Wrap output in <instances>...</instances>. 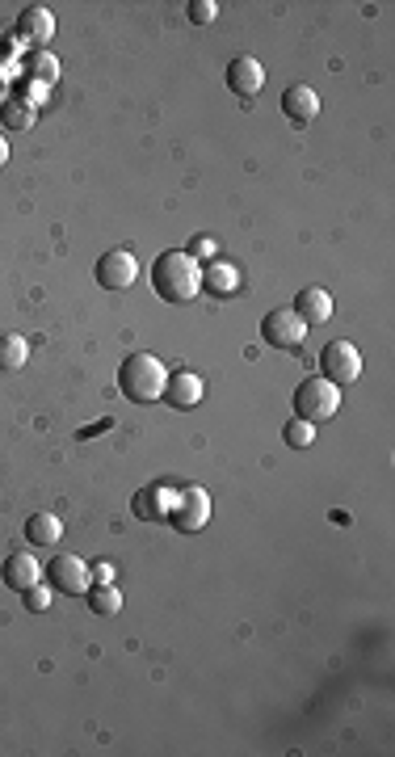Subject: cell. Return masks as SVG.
Here are the masks:
<instances>
[{
  "instance_id": "cell-1",
  "label": "cell",
  "mask_w": 395,
  "mask_h": 757,
  "mask_svg": "<svg viewBox=\"0 0 395 757\" xmlns=\"http://www.w3.org/2000/svg\"><path fill=\"white\" fill-rule=\"evenodd\" d=\"M152 286H156V295L160 299H169V303H190L202 295V265L190 257V253H160L152 261Z\"/></svg>"
},
{
  "instance_id": "cell-2",
  "label": "cell",
  "mask_w": 395,
  "mask_h": 757,
  "mask_svg": "<svg viewBox=\"0 0 395 757\" xmlns=\"http://www.w3.org/2000/svg\"><path fill=\"white\" fill-rule=\"evenodd\" d=\"M164 383H169V366H164L156 354H127L118 366V387L122 396L135 404H156L164 400Z\"/></svg>"
},
{
  "instance_id": "cell-3",
  "label": "cell",
  "mask_w": 395,
  "mask_h": 757,
  "mask_svg": "<svg viewBox=\"0 0 395 757\" xmlns=\"http://www.w3.org/2000/svg\"><path fill=\"white\" fill-rule=\"evenodd\" d=\"M341 413V387L328 383V379H303L295 387V417L320 425V421H332Z\"/></svg>"
},
{
  "instance_id": "cell-4",
  "label": "cell",
  "mask_w": 395,
  "mask_h": 757,
  "mask_svg": "<svg viewBox=\"0 0 395 757\" xmlns=\"http://www.w3.org/2000/svg\"><path fill=\"white\" fill-rule=\"evenodd\" d=\"M169 522L181 530V535H198V530L211 522V493H206V488H198V484L177 488V501H173Z\"/></svg>"
},
{
  "instance_id": "cell-5",
  "label": "cell",
  "mask_w": 395,
  "mask_h": 757,
  "mask_svg": "<svg viewBox=\"0 0 395 757\" xmlns=\"http://www.w3.org/2000/svg\"><path fill=\"white\" fill-rule=\"evenodd\" d=\"M43 577L51 581L55 593H68V598H76V593H89L93 585V568L80 560V556H68V551H59V556L43 568Z\"/></svg>"
},
{
  "instance_id": "cell-6",
  "label": "cell",
  "mask_w": 395,
  "mask_h": 757,
  "mask_svg": "<svg viewBox=\"0 0 395 757\" xmlns=\"http://www.w3.org/2000/svg\"><path fill=\"white\" fill-rule=\"evenodd\" d=\"M320 379H328V383H337V387H345V383H353L362 375V354H358V345L353 341H328L324 350H320Z\"/></svg>"
},
{
  "instance_id": "cell-7",
  "label": "cell",
  "mask_w": 395,
  "mask_h": 757,
  "mask_svg": "<svg viewBox=\"0 0 395 757\" xmlns=\"http://www.w3.org/2000/svg\"><path fill=\"white\" fill-rule=\"evenodd\" d=\"M261 337H265V345H278V350H295L307 337V324L295 308H274L261 320Z\"/></svg>"
},
{
  "instance_id": "cell-8",
  "label": "cell",
  "mask_w": 395,
  "mask_h": 757,
  "mask_svg": "<svg viewBox=\"0 0 395 757\" xmlns=\"http://www.w3.org/2000/svg\"><path fill=\"white\" fill-rule=\"evenodd\" d=\"M139 278V257L131 249H110L97 257V282L106 286V291H127Z\"/></svg>"
},
{
  "instance_id": "cell-9",
  "label": "cell",
  "mask_w": 395,
  "mask_h": 757,
  "mask_svg": "<svg viewBox=\"0 0 395 757\" xmlns=\"http://www.w3.org/2000/svg\"><path fill=\"white\" fill-rule=\"evenodd\" d=\"M173 501H177V488H173L169 480H156V484H148V488H139L135 501H131V509H135L143 522H160V518L173 514Z\"/></svg>"
},
{
  "instance_id": "cell-10",
  "label": "cell",
  "mask_w": 395,
  "mask_h": 757,
  "mask_svg": "<svg viewBox=\"0 0 395 757\" xmlns=\"http://www.w3.org/2000/svg\"><path fill=\"white\" fill-rule=\"evenodd\" d=\"M0 581L17 593H26L43 581V564L34 560V551H13V556H5V564H0Z\"/></svg>"
},
{
  "instance_id": "cell-11",
  "label": "cell",
  "mask_w": 395,
  "mask_h": 757,
  "mask_svg": "<svg viewBox=\"0 0 395 757\" xmlns=\"http://www.w3.org/2000/svg\"><path fill=\"white\" fill-rule=\"evenodd\" d=\"M17 38L43 51V47L51 43V38H55V13H51L47 5H30V9H22V17H17Z\"/></svg>"
},
{
  "instance_id": "cell-12",
  "label": "cell",
  "mask_w": 395,
  "mask_h": 757,
  "mask_svg": "<svg viewBox=\"0 0 395 757\" xmlns=\"http://www.w3.org/2000/svg\"><path fill=\"white\" fill-rule=\"evenodd\" d=\"M227 89H232L236 97H257V93L265 89V68H261V59L236 55L232 64H227Z\"/></svg>"
},
{
  "instance_id": "cell-13",
  "label": "cell",
  "mask_w": 395,
  "mask_h": 757,
  "mask_svg": "<svg viewBox=\"0 0 395 757\" xmlns=\"http://www.w3.org/2000/svg\"><path fill=\"white\" fill-rule=\"evenodd\" d=\"M282 114L290 122H299V127H307V122L320 114V93L311 89V85H290L282 93Z\"/></svg>"
},
{
  "instance_id": "cell-14",
  "label": "cell",
  "mask_w": 395,
  "mask_h": 757,
  "mask_svg": "<svg viewBox=\"0 0 395 757\" xmlns=\"http://www.w3.org/2000/svg\"><path fill=\"white\" fill-rule=\"evenodd\" d=\"M202 375H194V371H173L169 375V383H164V400H169L173 408H194V404H202Z\"/></svg>"
},
{
  "instance_id": "cell-15",
  "label": "cell",
  "mask_w": 395,
  "mask_h": 757,
  "mask_svg": "<svg viewBox=\"0 0 395 757\" xmlns=\"http://www.w3.org/2000/svg\"><path fill=\"white\" fill-rule=\"evenodd\" d=\"M295 312L303 316L307 329H311V324H324L332 316V295L324 291V286H303L299 299H295Z\"/></svg>"
},
{
  "instance_id": "cell-16",
  "label": "cell",
  "mask_w": 395,
  "mask_h": 757,
  "mask_svg": "<svg viewBox=\"0 0 395 757\" xmlns=\"http://www.w3.org/2000/svg\"><path fill=\"white\" fill-rule=\"evenodd\" d=\"M26 539H30L34 547H55L59 539H64V522H59L55 514H34V518L26 522Z\"/></svg>"
},
{
  "instance_id": "cell-17",
  "label": "cell",
  "mask_w": 395,
  "mask_h": 757,
  "mask_svg": "<svg viewBox=\"0 0 395 757\" xmlns=\"http://www.w3.org/2000/svg\"><path fill=\"white\" fill-rule=\"evenodd\" d=\"M236 286H240L236 265L215 261V265H206V270H202V291H211V295H232Z\"/></svg>"
},
{
  "instance_id": "cell-18",
  "label": "cell",
  "mask_w": 395,
  "mask_h": 757,
  "mask_svg": "<svg viewBox=\"0 0 395 757\" xmlns=\"http://www.w3.org/2000/svg\"><path fill=\"white\" fill-rule=\"evenodd\" d=\"M30 358V341L17 333H0V371H22Z\"/></svg>"
},
{
  "instance_id": "cell-19",
  "label": "cell",
  "mask_w": 395,
  "mask_h": 757,
  "mask_svg": "<svg viewBox=\"0 0 395 757\" xmlns=\"http://www.w3.org/2000/svg\"><path fill=\"white\" fill-rule=\"evenodd\" d=\"M34 114H38V110L30 106L26 97H9L5 106H0V122H5L9 131H30V127H34Z\"/></svg>"
},
{
  "instance_id": "cell-20",
  "label": "cell",
  "mask_w": 395,
  "mask_h": 757,
  "mask_svg": "<svg viewBox=\"0 0 395 757\" xmlns=\"http://www.w3.org/2000/svg\"><path fill=\"white\" fill-rule=\"evenodd\" d=\"M85 598H89L93 615H118V610H122V593L114 585H89Z\"/></svg>"
},
{
  "instance_id": "cell-21",
  "label": "cell",
  "mask_w": 395,
  "mask_h": 757,
  "mask_svg": "<svg viewBox=\"0 0 395 757\" xmlns=\"http://www.w3.org/2000/svg\"><path fill=\"white\" fill-rule=\"evenodd\" d=\"M26 76L38 80V85H51V80H59V59L51 51H34L26 59Z\"/></svg>"
},
{
  "instance_id": "cell-22",
  "label": "cell",
  "mask_w": 395,
  "mask_h": 757,
  "mask_svg": "<svg viewBox=\"0 0 395 757\" xmlns=\"http://www.w3.org/2000/svg\"><path fill=\"white\" fill-rule=\"evenodd\" d=\"M282 438H286V446L307 450L311 442H316V425L303 421V417H290V421H286V429H282Z\"/></svg>"
},
{
  "instance_id": "cell-23",
  "label": "cell",
  "mask_w": 395,
  "mask_h": 757,
  "mask_svg": "<svg viewBox=\"0 0 395 757\" xmlns=\"http://www.w3.org/2000/svg\"><path fill=\"white\" fill-rule=\"evenodd\" d=\"M215 17H219L215 0H190V22H194V26H211Z\"/></svg>"
},
{
  "instance_id": "cell-24",
  "label": "cell",
  "mask_w": 395,
  "mask_h": 757,
  "mask_svg": "<svg viewBox=\"0 0 395 757\" xmlns=\"http://www.w3.org/2000/svg\"><path fill=\"white\" fill-rule=\"evenodd\" d=\"M22 598H26V606H30V610H47V606H51V585L38 581L34 589H26V593H22Z\"/></svg>"
},
{
  "instance_id": "cell-25",
  "label": "cell",
  "mask_w": 395,
  "mask_h": 757,
  "mask_svg": "<svg viewBox=\"0 0 395 757\" xmlns=\"http://www.w3.org/2000/svg\"><path fill=\"white\" fill-rule=\"evenodd\" d=\"M93 585H114V568L110 564H93Z\"/></svg>"
},
{
  "instance_id": "cell-26",
  "label": "cell",
  "mask_w": 395,
  "mask_h": 757,
  "mask_svg": "<svg viewBox=\"0 0 395 757\" xmlns=\"http://www.w3.org/2000/svg\"><path fill=\"white\" fill-rule=\"evenodd\" d=\"M211 253H215V240H206V236H198V240H194V253H190V257L198 261V257H211Z\"/></svg>"
},
{
  "instance_id": "cell-27",
  "label": "cell",
  "mask_w": 395,
  "mask_h": 757,
  "mask_svg": "<svg viewBox=\"0 0 395 757\" xmlns=\"http://www.w3.org/2000/svg\"><path fill=\"white\" fill-rule=\"evenodd\" d=\"M5 165H9V143L0 139V169H5Z\"/></svg>"
},
{
  "instance_id": "cell-28",
  "label": "cell",
  "mask_w": 395,
  "mask_h": 757,
  "mask_svg": "<svg viewBox=\"0 0 395 757\" xmlns=\"http://www.w3.org/2000/svg\"><path fill=\"white\" fill-rule=\"evenodd\" d=\"M9 101V85H5V76H0V106H5Z\"/></svg>"
},
{
  "instance_id": "cell-29",
  "label": "cell",
  "mask_w": 395,
  "mask_h": 757,
  "mask_svg": "<svg viewBox=\"0 0 395 757\" xmlns=\"http://www.w3.org/2000/svg\"><path fill=\"white\" fill-rule=\"evenodd\" d=\"M0 59H5V47H0Z\"/></svg>"
}]
</instances>
